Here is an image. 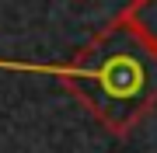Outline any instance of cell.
I'll list each match as a JSON object with an SVG mask.
<instances>
[{"mask_svg": "<svg viewBox=\"0 0 157 153\" xmlns=\"http://www.w3.org/2000/svg\"><path fill=\"white\" fill-rule=\"evenodd\" d=\"M59 84L112 136H129L157 108V52L122 17H112L59 66Z\"/></svg>", "mask_w": 157, "mask_h": 153, "instance_id": "cell-1", "label": "cell"}, {"mask_svg": "<svg viewBox=\"0 0 157 153\" xmlns=\"http://www.w3.org/2000/svg\"><path fill=\"white\" fill-rule=\"evenodd\" d=\"M115 17H122L129 28L157 52V0H129Z\"/></svg>", "mask_w": 157, "mask_h": 153, "instance_id": "cell-2", "label": "cell"}]
</instances>
